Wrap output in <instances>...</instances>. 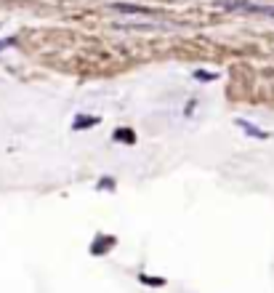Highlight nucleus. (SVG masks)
Masks as SVG:
<instances>
[{
	"instance_id": "obj_1",
	"label": "nucleus",
	"mask_w": 274,
	"mask_h": 293,
	"mask_svg": "<svg viewBox=\"0 0 274 293\" xmlns=\"http://www.w3.org/2000/svg\"><path fill=\"white\" fill-rule=\"evenodd\" d=\"M237 125H240V128H242V131H245L248 136H256V139H269V134H266V131H261L258 125H253V123L242 120V117H240V120H237Z\"/></svg>"
},
{
	"instance_id": "obj_2",
	"label": "nucleus",
	"mask_w": 274,
	"mask_h": 293,
	"mask_svg": "<svg viewBox=\"0 0 274 293\" xmlns=\"http://www.w3.org/2000/svg\"><path fill=\"white\" fill-rule=\"evenodd\" d=\"M115 11H125V14H149L147 8H141V6H128V3H112Z\"/></svg>"
},
{
	"instance_id": "obj_3",
	"label": "nucleus",
	"mask_w": 274,
	"mask_h": 293,
	"mask_svg": "<svg viewBox=\"0 0 274 293\" xmlns=\"http://www.w3.org/2000/svg\"><path fill=\"white\" fill-rule=\"evenodd\" d=\"M115 142H128V144H133L136 136L130 134V128H117V131H115Z\"/></svg>"
},
{
	"instance_id": "obj_4",
	"label": "nucleus",
	"mask_w": 274,
	"mask_h": 293,
	"mask_svg": "<svg viewBox=\"0 0 274 293\" xmlns=\"http://www.w3.org/2000/svg\"><path fill=\"white\" fill-rule=\"evenodd\" d=\"M91 125H99V117H77L75 131H83V128H91Z\"/></svg>"
},
{
	"instance_id": "obj_5",
	"label": "nucleus",
	"mask_w": 274,
	"mask_h": 293,
	"mask_svg": "<svg viewBox=\"0 0 274 293\" xmlns=\"http://www.w3.org/2000/svg\"><path fill=\"white\" fill-rule=\"evenodd\" d=\"M195 77H197V80H216V75H213V72H202V69H197Z\"/></svg>"
},
{
	"instance_id": "obj_6",
	"label": "nucleus",
	"mask_w": 274,
	"mask_h": 293,
	"mask_svg": "<svg viewBox=\"0 0 274 293\" xmlns=\"http://www.w3.org/2000/svg\"><path fill=\"white\" fill-rule=\"evenodd\" d=\"M141 280H144L147 285H162L165 283V280H160V277H144V275H141Z\"/></svg>"
},
{
	"instance_id": "obj_7",
	"label": "nucleus",
	"mask_w": 274,
	"mask_h": 293,
	"mask_svg": "<svg viewBox=\"0 0 274 293\" xmlns=\"http://www.w3.org/2000/svg\"><path fill=\"white\" fill-rule=\"evenodd\" d=\"M11 45H14V38H8V40H0V51H3V48H11Z\"/></svg>"
}]
</instances>
